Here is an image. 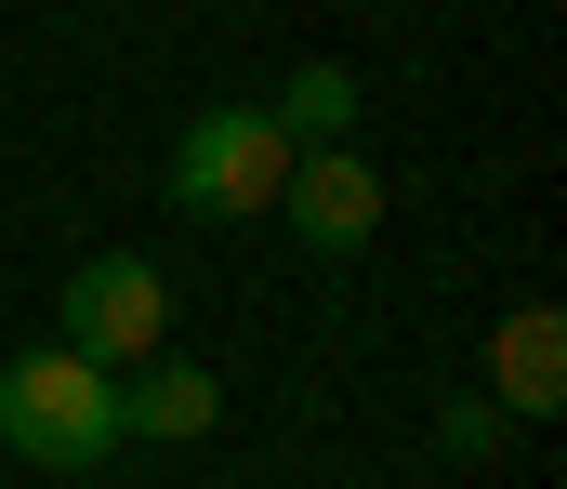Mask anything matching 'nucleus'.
Instances as JSON below:
<instances>
[{
    "label": "nucleus",
    "mask_w": 567,
    "mask_h": 489,
    "mask_svg": "<svg viewBox=\"0 0 567 489\" xmlns=\"http://www.w3.org/2000/svg\"><path fill=\"white\" fill-rule=\"evenodd\" d=\"M278 225L317 252V265L370 252V238H383V172L357 160V146H290V172H278Z\"/></svg>",
    "instance_id": "nucleus-4"
},
{
    "label": "nucleus",
    "mask_w": 567,
    "mask_h": 489,
    "mask_svg": "<svg viewBox=\"0 0 567 489\" xmlns=\"http://www.w3.org/2000/svg\"><path fill=\"white\" fill-rule=\"evenodd\" d=\"M212 424H225V384H212L198 357H172V344H158V357H133V370H120V437H158V450H198Z\"/></svg>",
    "instance_id": "nucleus-5"
},
{
    "label": "nucleus",
    "mask_w": 567,
    "mask_h": 489,
    "mask_svg": "<svg viewBox=\"0 0 567 489\" xmlns=\"http://www.w3.org/2000/svg\"><path fill=\"white\" fill-rule=\"evenodd\" d=\"M0 450L40 463V477H93V463H120V450H133V437H120V370H93L80 344H27V357H0Z\"/></svg>",
    "instance_id": "nucleus-1"
},
{
    "label": "nucleus",
    "mask_w": 567,
    "mask_h": 489,
    "mask_svg": "<svg viewBox=\"0 0 567 489\" xmlns=\"http://www.w3.org/2000/svg\"><path fill=\"white\" fill-rule=\"evenodd\" d=\"M278 172H290V133L265 120V106H198L185 146H172V212L251 225V212H278Z\"/></svg>",
    "instance_id": "nucleus-2"
},
{
    "label": "nucleus",
    "mask_w": 567,
    "mask_h": 489,
    "mask_svg": "<svg viewBox=\"0 0 567 489\" xmlns=\"http://www.w3.org/2000/svg\"><path fill=\"white\" fill-rule=\"evenodd\" d=\"M265 120H278L290 146H343V133H357V67H330V53H317V67H290Z\"/></svg>",
    "instance_id": "nucleus-7"
},
{
    "label": "nucleus",
    "mask_w": 567,
    "mask_h": 489,
    "mask_svg": "<svg viewBox=\"0 0 567 489\" xmlns=\"http://www.w3.org/2000/svg\"><path fill=\"white\" fill-rule=\"evenodd\" d=\"M555 397H567V318L555 305H515L502 344H488V410H502V424H542Z\"/></svg>",
    "instance_id": "nucleus-6"
},
{
    "label": "nucleus",
    "mask_w": 567,
    "mask_h": 489,
    "mask_svg": "<svg viewBox=\"0 0 567 489\" xmlns=\"http://www.w3.org/2000/svg\"><path fill=\"white\" fill-rule=\"evenodd\" d=\"M502 437H515V424H502L488 397H449V410H435V450H449V463H475V450H502Z\"/></svg>",
    "instance_id": "nucleus-8"
},
{
    "label": "nucleus",
    "mask_w": 567,
    "mask_h": 489,
    "mask_svg": "<svg viewBox=\"0 0 567 489\" xmlns=\"http://www.w3.org/2000/svg\"><path fill=\"white\" fill-rule=\"evenodd\" d=\"M53 344H80L93 370H133L172 344V278L145 265V252H93V265H66V330Z\"/></svg>",
    "instance_id": "nucleus-3"
}]
</instances>
